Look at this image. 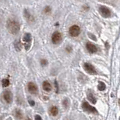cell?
Returning <instances> with one entry per match:
<instances>
[{
	"label": "cell",
	"instance_id": "6da1fadb",
	"mask_svg": "<svg viewBox=\"0 0 120 120\" xmlns=\"http://www.w3.org/2000/svg\"><path fill=\"white\" fill-rule=\"evenodd\" d=\"M6 27L11 34H17L20 32V25L18 23V21L13 20V19H9L7 21L6 24Z\"/></svg>",
	"mask_w": 120,
	"mask_h": 120
},
{
	"label": "cell",
	"instance_id": "7a4b0ae2",
	"mask_svg": "<svg viewBox=\"0 0 120 120\" xmlns=\"http://www.w3.org/2000/svg\"><path fill=\"white\" fill-rule=\"evenodd\" d=\"M80 33V28L77 25H73L69 28V34L72 37H77Z\"/></svg>",
	"mask_w": 120,
	"mask_h": 120
},
{
	"label": "cell",
	"instance_id": "3957f363",
	"mask_svg": "<svg viewBox=\"0 0 120 120\" xmlns=\"http://www.w3.org/2000/svg\"><path fill=\"white\" fill-rule=\"evenodd\" d=\"M32 35L29 33H25V35L23 36V41L26 42L25 44V49L26 51L29 50L30 47H31V42H32Z\"/></svg>",
	"mask_w": 120,
	"mask_h": 120
},
{
	"label": "cell",
	"instance_id": "277c9868",
	"mask_svg": "<svg viewBox=\"0 0 120 120\" xmlns=\"http://www.w3.org/2000/svg\"><path fill=\"white\" fill-rule=\"evenodd\" d=\"M62 39V34L58 31L54 32L53 34L52 35V42L55 45L59 44L60 42H61Z\"/></svg>",
	"mask_w": 120,
	"mask_h": 120
},
{
	"label": "cell",
	"instance_id": "5b68a950",
	"mask_svg": "<svg viewBox=\"0 0 120 120\" xmlns=\"http://www.w3.org/2000/svg\"><path fill=\"white\" fill-rule=\"evenodd\" d=\"M82 107L85 111H87L89 112H92V113H97L98 112L96 109L95 107H92L91 105L89 104L88 102H86V101H84V102L82 103Z\"/></svg>",
	"mask_w": 120,
	"mask_h": 120
},
{
	"label": "cell",
	"instance_id": "8992f818",
	"mask_svg": "<svg viewBox=\"0 0 120 120\" xmlns=\"http://www.w3.org/2000/svg\"><path fill=\"white\" fill-rule=\"evenodd\" d=\"M99 10H100V12L101 14V15H102L103 17H108L110 16L111 12H110V9H109L108 8H107V7L101 6V7H100Z\"/></svg>",
	"mask_w": 120,
	"mask_h": 120
},
{
	"label": "cell",
	"instance_id": "52a82bcc",
	"mask_svg": "<svg viewBox=\"0 0 120 120\" xmlns=\"http://www.w3.org/2000/svg\"><path fill=\"white\" fill-rule=\"evenodd\" d=\"M3 97L8 103H11V102H12L13 95H12V93H11L10 91H5V92H4Z\"/></svg>",
	"mask_w": 120,
	"mask_h": 120
},
{
	"label": "cell",
	"instance_id": "ba28073f",
	"mask_svg": "<svg viewBox=\"0 0 120 120\" xmlns=\"http://www.w3.org/2000/svg\"><path fill=\"white\" fill-rule=\"evenodd\" d=\"M84 69L87 73H90V74H96V70L94 68V66L90 64L89 63H84Z\"/></svg>",
	"mask_w": 120,
	"mask_h": 120
},
{
	"label": "cell",
	"instance_id": "9c48e42d",
	"mask_svg": "<svg viewBox=\"0 0 120 120\" xmlns=\"http://www.w3.org/2000/svg\"><path fill=\"white\" fill-rule=\"evenodd\" d=\"M28 90L31 93V94H37L38 91V88L37 85L33 83V82H29L28 84Z\"/></svg>",
	"mask_w": 120,
	"mask_h": 120
},
{
	"label": "cell",
	"instance_id": "30bf717a",
	"mask_svg": "<svg viewBox=\"0 0 120 120\" xmlns=\"http://www.w3.org/2000/svg\"><path fill=\"white\" fill-rule=\"evenodd\" d=\"M86 49H87L88 51L89 52V53H91V54L95 53V52L98 51L97 47L95 46V45L91 43V42L86 43Z\"/></svg>",
	"mask_w": 120,
	"mask_h": 120
},
{
	"label": "cell",
	"instance_id": "8fae6325",
	"mask_svg": "<svg viewBox=\"0 0 120 120\" xmlns=\"http://www.w3.org/2000/svg\"><path fill=\"white\" fill-rule=\"evenodd\" d=\"M24 15H25V18L29 22H34V21H35L34 20V17L29 12V11L27 9L24 10Z\"/></svg>",
	"mask_w": 120,
	"mask_h": 120
},
{
	"label": "cell",
	"instance_id": "7c38bea8",
	"mask_svg": "<svg viewBox=\"0 0 120 120\" xmlns=\"http://www.w3.org/2000/svg\"><path fill=\"white\" fill-rule=\"evenodd\" d=\"M42 86H43V89L46 91H50L51 89H52L51 85L50 84V82H48L47 81H44L43 82Z\"/></svg>",
	"mask_w": 120,
	"mask_h": 120
},
{
	"label": "cell",
	"instance_id": "4fadbf2b",
	"mask_svg": "<svg viewBox=\"0 0 120 120\" xmlns=\"http://www.w3.org/2000/svg\"><path fill=\"white\" fill-rule=\"evenodd\" d=\"M14 48L16 49L17 51H21V48H22V43L20 42V41L17 39L16 42H14Z\"/></svg>",
	"mask_w": 120,
	"mask_h": 120
},
{
	"label": "cell",
	"instance_id": "5bb4252c",
	"mask_svg": "<svg viewBox=\"0 0 120 120\" xmlns=\"http://www.w3.org/2000/svg\"><path fill=\"white\" fill-rule=\"evenodd\" d=\"M50 113H51L52 116H57L58 113H59V110H58V108L56 107L53 106V107H52L50 108Z\"/></svg>",
	"mask_w": 120,
	"mask_h": 120
},
{
	"label": "cell",
	"instance_id": "9a60e30c",
	"mask_svg": "<svg viewBox=\"0 0 120 120\" xmlns=\"http://www.w3.org/2000/svg\"><path fill=\"white\" fill-rule=\"evenodd\" d=\"M88 99H89V100L90 101V102L92 103H96V99L95 98V97H94L93 95L91 93L88 95Z\"/></svg>",
	"mask_w": 120,
	"mask_h": 120
},
{
	"label": "cell",
	"instance_id": "2e32d148",
	"mask_svg": "<svg viewBox=\"0 0 120 120\" xmlns=\"http://www.w3.org/2000/svg\"><path fill=\"white\" fill-rule=\"evenodd\" d=\"M15 115H16V117L18 119H22V112L20 110H17L16 112H15Z\"/></svg>",
	"mask_w": 120,
	"mask_h": 120
},
{
	"label": "cell",
	"instance_id": "e0dca14e",
	"mask_svg": "<svg viewBox=\"0 0 120 120\" xmlns=\"http://www.w3.org/2000/svg\"><path fill=\"white\" fill-rule=\"evenodd\" d=\"M2 86L3 87H8L9 85H10V82L8 79H4L2 81Z\"/></svg>",
	"mask_w": 120,
	"mask_h": 120
},
{
	"label": "cell",
	"instance_id": "ac0fdd59",
	"mask_svg": "<svg viewBox=\"0 0 120 120\" xmlns=\"http://www.w3.org/2000/svg\"><path fill=\"white\" fill-rule=\"evenodd\" d=\"M105 88H106V85H105V84L104 83V82H100L99 85H98V89L99 91H104V90H105Z\"/></svg>",
	"mask_w": 120,
	"mask_h": 120
},
{
	"label": "cell",
	"instance_id": "d6986e66",
	"mask_svg": "<svg viewBox=\"0 0 120 120\" xmlns=\"http://www.w3.org/2000/svg\"><path fill=\"white\" fill-rule=\"evenodd\" d=\"M44 12L45 14H50V12H51V8H50V7H49V6L45 7L44 9Z\"/></svg>",
	"mask_w": 120,
	"mask_h": 120
},
{
	"label": "cell",
	"instance_id": "ffe728a7",
	"mask_svg": "<svg viewBox=\"0 0 120 120\" xmlns=\"http://www.w3.org/2000/svg\"><path fill=\"white\" fill-rule=\"evenodd\" d=\"M41 64L42 66H47V61L46 59H42L41 60Z\"/></svg>",
	"mask_w": 120,
	"mask_h": 120
},
{
	"label": "cell",
	"instance_id": "44dd1931",
	"mask_svg": "<svg viewBox=\"0 0 120 120\" xmlns=\"http://www.w3.org/2000/svg\"><path fill=\"white\" fill-rule=\"evenodd\" d=\"M68 105H69V103H68V99H65V100H63V106L65 107V108H68Z\"/></svg>",
	"mask_w": 120,
	"mask_h": 120
},
{
	"label": "cell",
	"instance_id": "7402d4cb",
	"mask_svg": "<svg viewBox=\"0 0 120 120\" xmlns=\"http://www.w3.org/2000/svg\"><path fill=\"white\" fill-rule=\"evenodd\" d=\"M35 120H42V119H41V117L39 115H36L35 117Z\"/></svg>",
	"mask_w": 120,
	"mask_h": 120
},
{
	"label": "cell",
	"instance_id": "603a6c76",
	"mask_svg": "<svg viewBox=\"0 0 120 120\" xmlns=\"http://www.w3.org/2000/svg\"><path fill=\"white\" fill-rule=\"evenodd\" d=\"M29 104L31 105V106H34V105H35V101L34 100H29Z\"/></svg>",
	"mask_w": 120,
	"mask_h": 120
},
{
	"label": "cell",
	"instance_id": "cb8c5ba5",
	"mask_svg": "<svg viewBox=\"0 0 120 120\" xmlns=\"http://www.w3.org/2000/svg\"><path fill=\"white\" fill-rule=\"evenodd\" d=\"M66 50H67L68 51H69V52H70V51H71V48H69V47H67V48H66Z\"/></svg>",
	"mask_w": 120,
	"mask_h": 120
},
{
	"label": "cell",
	"instance_id": "d4e9b609",
	"mask_svg": "<svg viewBox=\"0 0 120 120\" xmlns=\"http://www.w3.org/2000/svg\"><path fill=\"white\" fill-rule=\"evenodd\" d=\"M26 120H31V119H26Z\"/></svg>",
	"mask_w": 120,
	"mask_h": 120
}]
</instances>
